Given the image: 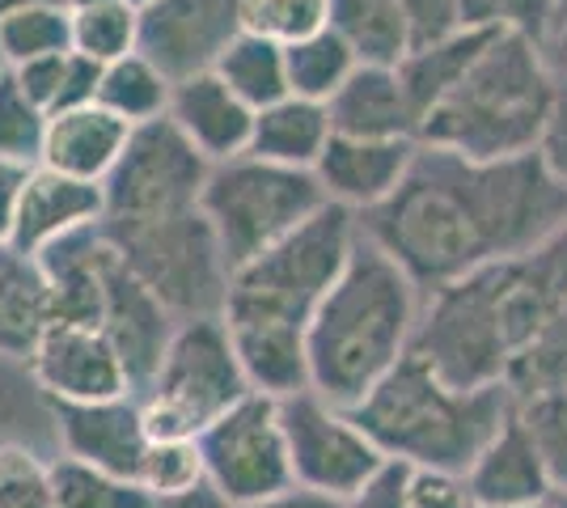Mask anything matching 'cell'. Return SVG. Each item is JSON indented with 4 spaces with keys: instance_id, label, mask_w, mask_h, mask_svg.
Here are the masks:
<instances>
[{
    "instance_id": "1",
    "label": "cell",
    "mask_w": 567,
    "mask_h": 508,
    "mask_svg": "<svg viewBox=\"0 0 567 508\" xmlns=\"http://www.w3.org/2000/svg\"><path fill=\"white\" fill-rule=\"evenodd\" d=\"M564 225L567 191L538 153L471 162L420 145L399 191L360 217V234L432 297L478 267L538 250Z\"/></svg>"
},
{
    "instance_id": "2",
    "label": "cell",
    "mask_w": 567,
    "mask_h": 508,
    "mask_svg": "<svg viewBox=\"0 0 567 508\" xmlns=\"http://www.w3.org/2000/svg\"><path fill=\"white\" fill-rule=\"evenodd\" d=\"M360 242V217L327 204L280 246L241 263L225 297V326L234 335L250 386L271 398L309 390L306 335L318 305L334 289Z\"/></svg>"
},
{
    "instance_id": "3",
    "label": "cell",
    "mask_w": 567,
    "mask_h": 508,
    "mask_svg": "<svg viewBox=\"0 0 567 508\" xmlns=\"http://www.w3.org/2000/svg\"><path fill=\"white\" fill-rule=\"evenodd\" d=\"M564 305L567 225L538 250L478 267L424 297L415 352L453 386H504L517 356Z\"/></svg>"
},
{
    "instance_id": "4",
    "label": "cell",
    "mask_w": 567,
    "mask_h": 508,
    "mask_svg": "<svg viewBox=\"0 0 567 508\" xmlns=\"http://www.w3.org/2000/svg\"><path fill=\"white\" fill-rule=\"evenodd\" d=\"M420 318V284L360 234L348 267L309 322V390L334 407H360L415 352Z\"/></svg>"
},
{
    "instance_id": "5",
    "label": "cell",
    "mask_w": 567,
    "mask_h": 508,
    "mask_svg": "<svg viewBox=\"0 0 567 508\" xmlns=\"http://www.w3.org/2000/svg\"><path fill=\"white\" fill-rule=\"evenodd\" d=\"M513 412L517 398L508 386H453L420 352H411L360 407H352L355 424L373 436L385 462L457 479Z\"/></svg>"
},
{
    "instance_id": "6",
    "label": "cell",
    "mask_w": 567,
    "mask_h": 508,
    "mask_svg": "<svg viewBox=\"0 0 567 508\" xmlns=\"http://www.w3.org/2000/svg\"><path fill=\"white\" fill-rule=\"evenodd\" d=\"M559 81L543 48L513 34H492L471 73L420 120V145L471 162H499L534 153Z\"/></svg>"
},
{
    "instance_id": "7",
    "label": "cell",
    "mask_w": 567,
    "mask_h": 508,
    "mask_svg": "<svg viewBox=\"0 0 567 508\" xmlns=\"http://www.w3.org/2000/svg\"><path fill=\"white\" fill-rule=\"evenodd\" d=\"M255 394L225 318H190L174 326L166 356L141 394L153 440H199V433Z\"/></svg>"
},
{
    "instance_id": "8",
    "label": "cell",
    "mask_w": 567,
    "mask_h": 508,
    "mask_svg": "<svg viewBox=\"0 0 567 508\" xmlns=\"http://www.w3.org/2000/svg\"><path fill=\"white\" fill-rule=\"evenodd\" d=\"M322 208H327V195L318 187L313 169L276 166L255 153H241L234 162L208 169L204 199H199V212L208 217L234 271L259 259L262 250L280 246Z\"/></svg>"
},
{
    "instance_id": "9",
    "label": "cell",
    "mask_w": 567,
    "mask_h": 508,
    "mask_svg": "<svg viewBox=\"0 0 567 508\" xmlns=\"http://www.w3.org/2000/svg\"><path fill=\"white\" fill-rule=\"evenodd\" d=\"M102 234L111 238L118 259L132 267V276L178 322L225 314L234 267L199 208L148 225H118V229L102 225Z\"/></svg>"
},
{
    "instance_id": "10",
    "label": "cell",
    "mask_w": 567,
    "mask_h": 508,
    "mask_svg": "<svg viewBox=\"0 0 567 508\" xmlns=\"http://www.w3.org/2000/svg\"><path fill=\"white\" fill-rule=\"evenodd\" d=\"M208 169L213 162L195 153V145L169 120L132 127L115 169L102 183V204H106L102 225L118 229V225H148L195 212L204 199Z\"/></svg>"
},
{
    "instance_id": "11",
    "label": "cell",
    "mask_w": 567,
    "mask_h": 508,
    "mask_svg": "<svg viewBox=\"0 0 567 508\" xmlns=\"http://www.w3.org/2000/svg\"><path fill=\"white\" fill-rule=\"evenodd\" d=\"M199 458H204V484L229 508L259 505L292 487V462L280 424V398L271 394H246L234 412L199 433Z\"/></svg>"
},
{
    "instance_id": "12",
    "label": "cell",
    "mask_w": 567,
    "mask_h": 508,
    "mask_svg": "<svg viewBox=\"0 0 567 508\" xmlns=\"http://www.w3.org/2000/svg\"><path fill=\"white\" fill-rule=\"evenodd\" d=\"M280 424L292 462V487L348 500L385 466V454L373 445V436L355 424L348 407H334L313 390H297L280 398Z\"/></svg>"
},
{
    "instance_id": "13",
    "label": "cell",
    "mask_w": 567,
    "mask_h": 508,
    "mask_svg": "<svg viewBox=\"0 0 567 508\" xmlns=\"http://www.w3.org/2000/svg\"><path fill=\"white\" fill-rule=\"evenodd\" d=\"M241 34V0H153L141 9L136 51L178 85L213 73Z\"/></svg>"
},
{
    "instance_id": "14",
    "label": "cell",
    "mask_w": 567,
    "mask_h": 508,
    "mask_svg": "<svg viewBox=\"0 0 567 508\" xmlns=\"http://www.w3.org/2000/svg\"><path fill=\"white\" fill-rule=\"evenodd\" d=\"M25 364L51 403H106V398L136 394L115 343L97 326L51 322Z\"/></svg>"
},
{
    "instance_id": "15",
    "label": "cell",
    "mask_w": 567,
    "mask_h": 508,
    "mask_svg": "<svg viewBox=\"0 0 567 508\" xmlns=\"http://www.w3.org/2000/svg\"><path fill=\"white\" fill-rule=\"evenodd\" d=\"M51 415H55V458L85 462L132 484L141 479L153 436L136 394L106 403H51Z\"/></svg>"
},
{
    "instance_id": "16",
    "label": "cell",
    "mask_w": 567,
    "mask_h": 508,
    "mask_svg": "<svg viewBox=\"0 0 567 508\" xmlns=\"http://www.w3.org/2000/svg\"><path fill=\"white\" fill-rule=\"evenodd\" d=\"M178 318L169 314L166 305L144 289L141 280L132 276V267L118 259L106 271V292H102V314H97V331L115 343L118 361L132 377L136 398L144 394V386L153 382L157 364L166 356L169 339H174Z\"/></svg>"
},
{
    "instance_id": "17",
    "label": "cell",
    "mask_w": 567,
    "mask_h": 508,
    "mask_svg": "<svg viewBox=\"0 0 567 508\" xmlns=\"http://www.w3.org/2000/svg\"><path fill=\"white\" fill-rule=\"evenodd\" d=\"M420 153V141H355V136H331L327 153L318 157L313 178L327 195V204L348 208L352 217H364L381 208L411 174V162Z\"/></svg>"
},
{
    "instance_id": "18",
    "label": "cell",
    "mask_w": 567,
    "mask_h": 508,
    "mask_svg": "<svg viewBox=\"0 0 567 508\" xmlns=\"http://www.w3.org/2000/svg\"><path fill=\"white\" fill-rule=\"evenodd\" d=\"M102 217H106V204H102L97 183H81V178L55 174L48 166H34L25 169L18 220H13V246L39 259L55 242L102 225Z\"/></svg>"
},
{
    "instance_id": "19",
    "label": "cell",
    "mask_w": 567,
    "mask_h": 508,
    "mask_svg": "<svg viewBox=\"0 0 567 508\" xmlns=\"http://www.w3.org/2000/svg\"><path fill=\"white\" fill-rule=\"evenodd\" d=\"M462 484L474 508H538L555 491L543 454L517 412L483 445V454L462 475Z\"/></svg>"
},
{
    "instance_id": "20",
    "label": "cell",
    "mask_w": 567,
    "mask_h": 508,
    "mask_svg": "<svg viewBox=\"0 0 567 508\" xmlns=\"http://www.w3.org/2000/svg\"><path fill=\"white\" fill-rule=\"evenodd\" d=\"M166 120L174 123L190 145H195V153H204L213 166L250 153L255 111H250L216 73H199V76L178 81L174 94H169Z\"/></svg>"
},
{
    "instance_id": "21",
    "label": "cell",
    "mask_w": 567,
    "mask_h": 508,
    "mask_svg": "<svg viewBox=\"0 0 567 508\" xmlns=\"http://www.w3.org/2000/svg\"><path fill=\"white\" fill-rule=\"evenodd\" d=\"M334 136L355 141H420V115L402 90L399 69L360 64L343 90L327 102Z\"/></svg>"
},
{
    "instance_id": "22",
    "label": "cell",
    "mask_w": 567,
    "mask_h": 508,
    "mask_svg": "<svg viewBox=\"0 0 567 508\" xmlns=\"http://www.w3.org/2000/svg\"><path fill=\"white\" fill-rule=\"evenodd\" d=\"M51 292V322H76V326H97L102 314V292H106V271L115 263V246L102 234V225L72 234L64 242L39 255Z\"/></svg>"
},
{
    "instance_id": "23",
    "label": "cell",
    "mask_w": 567,
    "mask_h": 508,
    "mask_svg": "<svg viewBox=\"0 0 567 508\" xmlns=\"http://www.w3.org/2000/svg\"><path fill=\"white\" fill-rule=\"evenodd\" d=\"M127 136H132V127L123 120H115L111 111H102L97 102L94 106H76V111H60V115L48 120L39 166L102 187L106 174L115 169Z\"/></svg>"
},
{
    "instance_id": "24",
    "label": "cell",
    "mask_w": 567,
    "mask_h": 508,
    "mask_svg": "<svg viewBox=\"0 0 567 508\" xmlns=\"http://www.w3.org/2000/svg\"><path fill=\"white\" fill-rule=\"evenodd\" d=\"M51 326V292L43 263L18 246H0V356L30 361Z\"/></svg>"
},
{
    "instance_id": "25",
    "label": "cell",
    "mask_w": 567,
    "mask_h": 508,
    "mask_svg": "<svg viewBox=\"0 0 567 508\" xmlns=\"http://www.w3.org/2000/svg\"><path fill=\"white\" fill-rule=\"evenodd\" d=\"M331 111L322 102H306V97L288 94L255 115L250 153L288 169H313L331 145Z\"/></svg>"
},
{
    "instance_id": "26",
    "label": "cell",
    "mask_w": 567,
    "mask_h": 508,
    "mask_svg": "<svg viewBox=\"0 0 567 508\" xmlns=\"http://www.w3.org/2000/svg\"><path fill=\"white\" fill-rule=\"evenodd\" d=\"M487 39H492V34L457 30V34L441 39V43H427V48H415L402 55L399 81H402V90H406V97H411V106H415L420 120H424L441 97L450 94L462 76L471 73V64L478 60V51L487 48Z\"/></svg>"
},
{
    "instance_id": "27",
    "label": "cell",
    "mask_w": 567,
    "mask_h": 508,
    "mask_svg": "<svg viewBox=\"0 0 567 508\" xmlns=\"http://www.w3.org/2000/svg\"><path fill=\"white\" fill-rule=\"evenodd\" d=\"M327 25L355 51L360 64L399 69L411 51L399 0H327Z\"/></svg>"
},
{
    "instance_id": "28",
    "label": "cell",
    "mask_w": 567,
    "mask_h": 508,
    "mask_svg": "<svg viewBox=\"0 0 567 508\" xmlns=\"http://www.w3.org/2000/svg\"><path fill=\"white\" fill-rule=\"evenodd\" d=\"M169 94H174V81L153 60H144L141 51H132V55H123L115 64H106L102 81H97V106L111 111L127 127L166 120Z\"/></svg>"
},
{
    "instance_id": "29",
    "label": "cell",
    "mask_w": 567,
    "mask_h": 508,
    "mask_svg": "<svg viewBox=\"0 0 567 508\" xmlns=\"http://www.w3.org/2000/svg\"><path fill=\"white\" fill-rule=\"evenodd\" d=\"M229 90H234L255 115L262 106L288 97V60H284V43H271L262 34L241 30L229 51L220 55V64L213 69Z\"/></svg>"
},
{
    "instance_id": "30",
    "label": "cell",
    "mask_w": 567,
    "mask_h": 508,
    "mask_svg": "<svg viewBox=\"0 0 567 508\" xmlns=\"http://www.w3.org/2000/svg\"><path fill=\"white\" fill-rule=\"evenodd\" d=\"M284 60H288V94L292 97H306V102H331L343 81L360 69L355 51L334 34L331 25L313 30L306 39L288 43L284 48Z\"/></svg>"
},
{
    "instance_id": "31",
    "label": "cell",
    "mask_w": 567,
    "mask_h": 508,
    "mask_svg": "<svg viewBox=\"0 0 567 508\" xmlns=\"http://www.w3.org/2000/svg\"><path fill=\"white\" fill-rule=\"evenodd\" d=\"M0 445H34L55 458L51 398L30 377V364L0 356Z\"/></svg>"
},
{
    "instance_id": "32",
    "label": "cell",
    "mask_w": 567,
    "mask_h": 508,
    "mask_svg": "<svg viewBox=\"0 0 567 508\" xmlns=\"http://www.w3.org/2000/svg\"><path fill=\"white\" fill-rule=\"evenodd\" d=\"M60 51H72V18L55 0H39L0 18V73H13Z\"/></svg>"
},
{
    "instance_id": "33",
    "label": "cell",
    "mask_w": 567,
    "mask_h": 508,
    "mask_svg": "<svg viewBox=\"0 0 567 508\" xmlns=\"http://www.w3.org/2000/svg\"><path fill=\"white\" fill-rule=\"evenodd\" d=\"M69 18H72V51H81L85 60H94L102 69L136 51L141 9H132L127 0H94V4L76 9Z\"/></svg>"
},
{
    "instance_id": "34",
    "label": "cell",
    "mask_w": 567,
    "mask_h": 508,
    "mask_svg": "<svg viewBox=\"0 0 567 508\" xmlns=\"http://www.w3.org/2000/svg\"><path fill=\"white\" fill-rule=\"evenodd\" d=\"M51 491L55 508H157L141 484L72 458H51Z\"/></svg>"
},
{
    "instance_id": "35",
    "label": "cell",
    "mask_w": 567,
    "mask_h": 508,
    "mask_svg": "<svg viewBox=\"0 0 567 508\" xmlns=\"http://www.w3.org/2000/svg\"><path fill=\"white\" fill-rule=\"evenodd\" d=\"M508 394L513 398H534V394H550V390H567V305L543 326V335L534 339L517 364L508 369Z\"/></svg>"
},
{
    "instance_id": "36",
    "label": "cell",
    "mask_w": 567,
    "mask_h": 508,
    "mask_svg": "<svg viewBox=\"0 0 567 508\" xmlns=\"http://www.w3.org/2000/svg\"><path fill=\"white\" fill-rule=\"evenodd\" d=\"M48 111H39L22 85L9 73H0V166L34 169L43 157V136H48Z\"/></svg>"
},
{
    "instance_id": "37",
    "label": "cell",
    "mask_w": 567,
    "mask_h": 508,
    "mask_svg": "<svg viewBox=\"0 0 567 508\" xmlns=\"http://www.w3.org/2000/svg\"><path fill=\"white\" fill-rule=\"evenodd\" d=\"M462 30L478 34H513L543 48L550 25L559 22L555 0H457Z\"/></svg>"
},
{
    "instance_id": "38",
    "label": "cell",
    "mask_w": 567,
    "mask_h": 508,
    "mask_svg": "<svg viewBox=\"0 0 567 508\" xmlns=\"http://www.w3.org/2000/svg\"><path fill=\"white\" fill-rule=\"evenodd\" d=\"M136 484L162 505V500H178L190 496L204 484V458H199V445L195 440H153L148 454H144L141 479Z\"/></svg>"
},
{
    "instance_id": "39",
    "label": "cell",
    "mask_w": 567,
    "mask_h": 508,
    "mask_svg": "<svg viewBox=\"0 0 567 508\" xmlns=\"http://www.w3.org/2000/svg\"><path fill=\"white\" fill-rule=\"evenodd\" d=\"M0 508H55L48 449L0 445Z\"/></svg>"
},
{
    "instance_id": "40",
    "label": "cell",
    "mask_w": 567,
    "mask_h": 508,
    "mask_svg": "<svg viewBox=\"0 0 567 508\" xmlns=\"http://www.w3.org/2000/svg\"><path fill=\"white\" fill-rule=\"evenodd\" d=\"M322 25H327V0H241V30L284 48Z\"/></svg>"
},
{
    "instance_id": "41",
    "label": "cell",
    "mask_w": 567,
    "mask_h": 508,
    "mask_svg": "<svg viewBox=\"0 0 567 508\" xmlns=\"http://www.w3.org/2000/svg\"><path fill=\"white\" fill-rule=\"evenodd\" d=\"M517 419L529 428V436H534L546 470H550V484L567 487V390H550V394L520 398Z\"/></svg>"
},
{
    "instance_id": "42",
    "label": "cell",
    "mask_w": 567,
    "mask_h": 508,
    "mask_svg": "<svg viewBox=\"0 0 567 508\" xmlns=\"http://www.w3.org/2000/svg\"><path fill=\"white\" fill-rule=\"evenodd\" d=\"M402 22H406V43L411 51L427 48V43H441L462 30V13H457V0H399Z\"/></svg>"
},
{
    "instance_id": "43",
    "label": "cell",
    "mask_w": 567,
    "mask_h": 508,
    "mask_svg": "<svg viewBox=\"0 0 567 508\" xmlns=\"http://www.w3.org/2000/svg\"><path fill=\"white\" fill-rule=\"evenodd\" d=\"M411 466L385 462L369 484L343 500V508H411Z\"/></svg>"
},
{
    "instance_id": "44",
    "label": "cell",
    "mask_w": 567,
    "mask_h": 508,
    "mask_svg": "<svg viewBox=\"0 0 567 508\" xmlns=\"http://www.w3.org/2000/svg\"><path fill=\"white\" fill-rule=\"evenodd\" d=\"M538 162L546 166V174L567 191V85L555 90V102L546 111L543 136H538Z\"/></svg>"
},
{
    "instance_id": "45",
    "label": "cell",
    "mask_w": 567,
    "mask_h": 508,
    "mask_svg": "<svg viewBox=\"0 0 567 508\" xmlns=\"http://www.w3.org/2000/svg\"><path fill=\"white\" fill-rule=\"evenodd\" d=\"M411 508H474L466 496V484L457 475H432L415 470L411 475Z\"/></svg>"
},
{
    "instance_id": "46",
    "label": "cell",
    "mask_w": 567,
    "mask_h": 508,
    "mask_svg": "<svg viewBox=\"0 0 567 508\" xmlns=\"http://www.w3.org/2000/svg\"><path fill=\"white\" fill-rule=\"evenodd\" d=\"M25 169L0 166V246L13 242V220H18V199H22Z\"/></svg>"
},
{
    "instance_id": "47",
    "label": "cell",
    "mask_w": 567,
    "mask_h": 508,
    "mask_svg": "<svg viewBox=\"0 0 567 508\" xmlns=\"http://www.w3.org/2000/svg\"><path fill=\"white\" fill-rule=\"evenodd\" d=\"M543 60L546 69H550V76L559 85H567V13H559V22L550 25V34H546L543 43Z\"/></svg>"
},
{
    "instance_id": "48",
    "label": "cell",
    "mask_w": 567,
    "mask_h": 508,
    "mask_svg": "<svg viewBox=\"0 0 567 508\" xmlns=\"http://www.w3.org/2000/svg\"><path fill=\"white\" fill-rule=\"evenodd\" d=\"M241 508H343L339 500H327V496H313V491H301V487H288L271 500H259V505H241Z\"/></svg>"
},
{
    "instance_id": "49",
    "label": "cell",
    "mask_w": 567,
    "mask_h": 508,
    "mask_svg": "<svg viewBox=\"0 0 567 508\" xmlns=\"http://www.w3.org/2000/svg\"><path fill=\"white\" fill-rule=\"evenodd\" d=\"M157 508H229V505L216 496L213 487H199V491H190V496H178V500H162Z\"/></svg>"
},
{
    "instance_id": "50",
    "label": "cell",
    "mask_w": 567,
    "mask_h": 508,
    "mask_svg": "<svg viewBox=\"0 0 567 508\" xmlns=\"http://www.w3.org/2000/svg\"><path fill=\"white\" fill-rule=\"evenodd\" d=\"M538 508H567V487H555Z\"/></svg>"
},
{
    "instance_id": "51",
    "label": "cell",
    "mask_w": 567,
    "mask_h": 508,
    "mask_svg": "<svg viewBox=\"0 0 567 508\" xmlns=\"http://www.w3.org/2000/svg\"><path fill=\"white\" fill-rule=\"evenodd\" d=\"M25 4H39V0H0V18L18 13V9H25ZM55 4H60V0H55Z\"/></svg>"
},
{
    "instance_id": "52",
    "label": "cell",
    "mask_w": 567,
    "mask_h": 508,
    "mask_svg": "<svg viewBox=\"0 0 567 508\" xmlns=\"http://www.w3.org/2000/svg\"><path fill=\"white\" fill-rule=\"evenodd\" d=\"M85 4H94V0H60V9H69V13H76V9H85Z\"/></svg>"
},
{
    "instance_id": "53",
    "label": "cell",
    "mask_w": 567,
    "mask_h": 508,
    "mask_svg": "<svg viewBox=\"0 0 567 508\" xmlns=\"http://www.w3.org/2000/svg\"><path fill=\"white\" fill-rule=\"evenodd\" d=\"M127 4H132V9H148V4H153V0H127Z\"/></svg>"
},
{
    "instance_id": "54",
    "label": "cell",
    "mask_w": 567,
    "mask_h": 508,
    "mask_svg": "<svg viewBox=\"0 0 567 508\" xmlns=\"http://www.w3.org/2000/svg\"><path fill=\"white\" fill-rule=\"evenodd\" d=\"M555 9H559V13H567V0H555Z\"/></svg>"
}]
</instances>
